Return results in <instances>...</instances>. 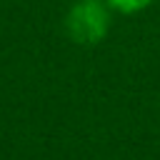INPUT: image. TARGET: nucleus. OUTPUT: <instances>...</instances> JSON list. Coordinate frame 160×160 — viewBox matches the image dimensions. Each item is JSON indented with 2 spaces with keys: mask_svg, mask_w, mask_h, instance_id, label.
<instances>
[{
  "mask_svg": "<svg viewBox=\"0 0 160 160\" xmlns=\"http://www.w3.org/2000/svg\"><path fill=\"white\" fill-rule=\"evenodd\" d=\"M112 10L105 0H75L65 12V32L78 45H95L110 32Z\"/></svg>",
  "mask_w": 160,
  "mask_h": 160,
  "instance_id": "1",
  "label": "nucleus"
},
{
  "mask_svg": "<svg viewBox=\"0 0 160 160\" xmlns=\"http://www.w3.org/2000/svg\"><path fill=\"white\" fill-rule=\"evenodd\" d=\"M105 2L118 15H140L150 5H155V0H105Z\"/></svg>",
  "mask_w": 160,
  "mask_h": 160,
  "instance_id": "2",
  "label": "nucleus"
}]
</instances>
